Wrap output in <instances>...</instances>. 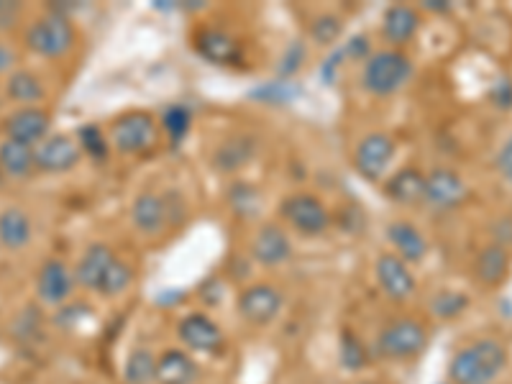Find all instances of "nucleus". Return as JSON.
Here are the masks:
<instances>
[{
    "label": "nucleus",
    "instance_id": "nucleus-1",
    "mask_svg": "<svg viewBox=\"0 0 512 384\" xmlns=\"http://www.w3.org/2000/svg\"><path fill=\"white\" fill-rule=\"evenodd\" d=\"M507 369V349L495 338H479L456 351L448 364L454 384H492Z\"/></svg>",
    "mask_w": 512,
    "mask_h": 384
},
{
    "label": "nucleus",
    "instance_id": "nucleus-2",
    "mask_svg": "<svg viewBox=\"0 0 512 384\" xmlns=\"http://www.w3.org/2000/svg\"><path fill=\"white\" fill-rule=\"evenodd\" d=\"M413 77V62L397 49H384V52L372 54L364 62V72H361V85L364 90L377 98H387L395 95L408 85Z\"/></svg>",
    "mask_w": 512,
    "mask_h": 384
},
{
    "label": "nucleus",
    "instance_id": "nucleus-3",
    "mask_svg": "<svg viewBox=\"0 0 512 384\" xmlns=\"http://www.w3.org/2000/svg\"><path fill=\"white\" fill-rule=\"evenodd\" d=\"M428 346V328L418 318L402 315L390 320L377 336L379 356L390 361H410L420 356Z\"/></svg>",
    "mask_w": 512,
    "mask_h": 384
},
{
    "label": "nucleus",
    "instance_id": "nucleus-4",
    "mask_svg": "<svg viewBox=\"0 0 512 384\" xmlns=\"http://www.w3.org/2000/svg\"><path fill=\"white\" fill-rule=\"evenodd\" d=\"M75 44V29L70 16L49 11L47 16L36 18L26 31V47L44 59H59L70 52Z\"/></svg>",
    "mask_w": 512,
    "mask_h": 384
},
{
    "label": "nucleus",
    "instance_id": "nucleus-5",
    "mask_svg": "<svg viewBox=\"0 0 512 384\" xmlns=\"http://www.w3.org/2000/svg\"><path fill=\"white\" fill-rule=\"evenodd\" d=\"M157 121L144 111H128L118 116L111 126V146L118 154L139 157L157 146Z\"/></svg>",
    "mask_w": 512,
    "mask_h": 384
},
{
    "label": "nucleus",
    "instance_id": "nucleus-6",
    "mask_svg": "<svg viewBox=\"0 0 512 384\" xmlns=\"http://www.w3.org/2000/svg\"><path fill=\"white\" fill-rule=\"evenodd\" d=\"M282 216L287 218L292 228H297V233L303 236H320L326 233L331 226V213L323 205V200H318L315 195L308 192H295L282 203Z\"/></svg>",
    "mask_w": 512,
    "mask_h": 384
},
{
    "label": "nucleus",
    "instance_id": "nucleus-7",
    "mask_svg": "<svg viewBox=\"0 0 512 384\" xmlns=\"http://www.w3.org/2000/svg\"><path fill=\"white\" fill-rule=\"evenodd\" d=\"M82 149L77 144V139L67 134H52L41 141L39 146H34V159L36 169L47 172V175H62V172H70L80 164Z\"/></svg>",
    "mask_w": 512,
    "mask_h": 384
},
{
    "label": "nucleus",
    "instance_id": "nucleus-8",
    "mask_svg": "<svg viewBox=\"0 0 512 384\" xmlns=\"http://www.w3.org/2000/svg\"><path fill=\"white\" fill-rule=\"evenodd\" d=\"M285 297L274 285L259 282V285L246 287L239 295V313L241 318L249 320L251 326H267L282 313Z\"/></svg>",
    "mask_w": 512,
    "mask_h": 384
},
{
    "label": "nucleus",
    "instance_id": "nucleus-9",
    "mask_svg": "<svg viewBox=\"0 0 512 384\" xmlns=\"http://www.w3.org/2000/svg\"><path fill=\"white\" fill-rule=\"evenodd\" d=\"M395 159V141L390 139L382 131H374L367 134L359 141L354 154L356 172L367 180H377L384 175V169L390 167V162Z\"/></svg>",
    "mask_w": 512,
    "mask_h": 384
},
{
    "label": "nucleus",
    "instance_id": "nucleus-10",
    "mask_svg": "<svg viewBox=\"0 0 512 384\" xmlns=\"http://www.w3.org/2000/svg\"><path fill=\"white\" fill-rule=\"evenodd\" d=\"M374 274L382 292L395 303H405L415 295V277L397 254H379L374 262Z\"/></svg>",
    "mask_w": 512,
    "mask_h": 384
},
{
    "label": "nucleus",
    "instance_id": "nucleus-11",
    "mask_svg": "<svg viewBox=\"0 0 512 384\" xmlns=\"http://www.w3.org/2000/svg\"><path fill=\"white\" fill-rule=\"evenodd\" d=\"M469 190L466 182L461 180L451 169H433L431 175H425V192L423 200L433 210H454L466 200Z\"/></svg>",
    "mask_w": 512,
    "mask_h": 384
},
{
    "label": "nucleus",
    "instance_id": "nucleus-12",
    "mask_svg": "<svg viewBox=\"0 0 512 384\" xmlns=\"http://www.w3.org/2000/svg\"><path fill=\"white\" fill-rule=\"evenodd\" d=\"M177 333H180V341L187 349L200 351V354H216L223 346L221 326L205 313L185 315L177 326Z\"/></svg>",
    "mask_w": 512,
    "mask_h": 384
},
{
    "label": "nucleus",
    "instance_id": "nucleus-13",
    "mask_svg": "<svg viewBox=\"0 0 512 384\" xmlns=\"http://www.w3.org/2000/svg\"><path fill=\"white\" fill-rule=\"evenodd\" d=\"M49 126H52V118L47 111H41L36 105L18 108L6 118V139L26 146H39L49 136Z\"/></svg>",
    "mask_w": 512,
    "mask_h": 384
},
{
    "label": "nucleus",
    "instance_id": "nucleus-14",
    "mask_svg": "<svg viewBox=\"0 0 512 384\" xmlns=\"http://www.w3.org/2000/svg\"><path fill=\"white\" fill-rule=\"evenodd\" d=\"M75 290V272L59 259H49L41 264L39 277H36V292L47 305H62L72 297Z\"/></svg>",
    "mask_w": 512,
    "mask_h": 384
},
{
    "label": "nucleus",
    "instance_id": "nucleus-15",
    "mask_svg": "<svg viewBox=\"0 0 512 384\" xmlns=\"http://www.w3.org/2000/svg\"><path fill=\"white\" fill-rule=\"evenodd\" d=\"M251 254L264 267H280L292 256V241L285 228L267 223V226L259 228V233L251 241Z\"/></svg>",
    "mask_w": 512,
    "mask_h": 384
},
{
    "label": "nucleus",
    "instance_id": "nucleus-16",
    "mask_svg": "<svg viewBox=\"0 0 512 384\" xmlns=\"http://www.w3.org/2000/svg\"><path fill=\"white\" fill-rule=\"evenodd\" d=\"M113 262H116V254H113L111 246H105V244L88 246L75 267V282H80L85 290L100 292L105 274H108V269H111Z\"/></svg>",
    "mask_w": 512,
    "mask_h": 384
},
{
    "label": "nucleus",
    "instance_id": "nucleus-17",
    "mask_svg": "<svg viewBox=\"0 0 512 384\" xmlns=\"http://www.w3.org/2000/svg\"><path fill=\"white\" fill-rule=\"evenodd\" d=\"M131 221L134 226L139 228L141 233H162L169 223V213H167V200L157 192H139L131 203Z\"/></svg>",
    "mask_w": 512,
    "mask_h": 384
},
{
    "label": "nucleus",
    "instance_id": "nucleus-18",
    "mask_svg": "<svg viewBox=\"0 0 512 384\" xmlns=\"http://www.w3.org/2000/svg\"><path fill=\"white\" fill-rule=\"evenodd\" d=\"M198 379V364L187 351L167 349L157 356L159 384H192Z\"/></svg>",
    "mask_w": 512,
    "mask_h": 384
},
{
    "label": "nucleus",
    "instance_id": "nucleus-19",
    "mask_svg": "<svg viewBox=\"0 0 512 384\" xmlns=\"http://www.w3.org/2000/svg\"><path fill=\"white\" fill-rule=\"evenodd\" d=\"M387 239L397 249V256L402 262H423L425 254H428L425 236L408 221H392L387 228Z\"/></svg>",
    "mask_w": 512,
    "mask_h": 384
},
{
    "label": "nucleus",
    "instance_id": "nucleus-20",
    "mask_svg": "<svg viewBox=\"0 0 512 384\" xmlns=\"http://www.w3.org/2000/svg\"><path fill=\"white\" fill-rule=\"evenodd\" d=\"M195 49L200 57H205L213 64H233L239 59V44L231 34L221 29H203L195 36Z\"/></svg>",
    "mask_w": 512,
    "mask_h": 384
},
{
    "label": "nucleus",
    "instance_id": "nucleus-21",
    "mask_svg": "<svg viewBox=\"0 0 512 384\" xmlns=\"http://www.w3.org/2000/svg\"><path fill=\"white\" fill-rule=\"evenodd\" d=\"M34 236L31 218L21 208L0 210V246L8 251H21Z\"/></svg>",
    "mask_w": 512,
    "mask_h": 384
},
{
    "label": "nucleus",
    "instance_id": "nucleus-22",
    "mask_svg": "<svg viewBox=\"0 0 512 384\" xmlns=\"http://www.w3.org/2000/svg\"><path fill=\"white\" fill-rule=\"evenodd\" d=\"M425 192V175L415 167H405L390 177L384 185V195L397 205H413L423 200Z\"/></svg>",
    "mask_w": 512,
    "mask_h": 384
},
{
    "label": "nucleus",
    "instance_id": "nucleus-23",
    "mask_svg": "<svg viewBox=\"0 0 512 384\" xmlns=\"http://www.w3.org/2000/svg\"><path fill=\"white\" fill-rule=\"evenodd\" d=\"M418 29L420 16L413 6H402V3H397V6L387 8V13H384L382 31L384 36H387V41H392V44H408V41L418 34Z\"/></svg>",
    "mask_w": 512,
    "mask_h": 384
},
{
    "label": "nucleus",
    "instance_id": "nucleus-24",
    "mask_svg": "<svg viewBox=\"0 0 512 384\" xmlns=\"http://www.w3.org/2000/svg\"><path fill=\"white\" fill-rule=\"evenodd\" d=\"M256 154V141L251 136H231L228 141H223L221 146L213 154V167L218 172H236L244 164H249Z\"/></svg>",
    "mask_w": 512,
    "mask_h": 384
},
{
    "label": "nucleus",
    "instance_id": "nucleus-25",
    "mask_svg": "<svg viewBox=\"0 0 512 384\" xmlns=\"http://www.w3.org/2000/svg\"><path fill=\"white\" fill-rule=\"evenodd\" d=\"M507 272H510V254H507L505 246L492 244L479 251L477 262H474V274L482 285H500V282H505Z\"/></svg>",
    "mask_w": 512,
    "mask_h": 384
},
{
    "label": "nucleus",
    "instance_id": "nucleus-26",
    "mask_svg": "<svg viewBox=\"0 0 512 384\" xmlns=\"http://www.w3.org/2000/svg\"><path fill=\"white\" fill-rule=\"evenodd\" d=\"M36 167L34 146L18 144V141L6 139L0 144V169L8 177H26Z\"/></svg>",
    "mask_w": 512,
    "mask_h": 384
},
{
    "label": "nucleus",
    "instance_id": "nucleus-27",
    "mask_svg": "<svg viewBox=\"0 0 512 384\" xmlns=\"http://www.w3.org/2000/svg\"><path fill=\"white\" fill-rule=\"evenodd\" d=\"M8 98L16 100V103H24V108L41 103L44 100V85H41L39 77L29 70H16L11 72L6 85Z\"/></svg>",
    "mask_w": 512,
    "mask_h": 384
},
{
    "label": "nucleus",
    "instance_id": "nucleus-28",
    "mask_svg": "<svg viewBox=\"0 0 512 384\" xmlns=\"http://www.w3.org/2000/svg\"><path fill=\"white\" fill-rule=\"evenodd\" d=\"M126 384H152L157 382V356L149 349H134L128 354L123 367Z\"/></svg>",
    "mask_w": 512,
    "mask_h": 384
},
{
    "label": "nucleus",
    "instance_id": "nucleus-29",
    "mask_svg": "<svg viewBox=\"0 0 512 384\" xmlns=\"http://www.w3.org/2000/svg\"><path fill=\"white\" fill-rule=\"evenodd\" d=\"M367 359L369 354L359 338L351 331L341 333V344H338V361H341V367L349 369V372H359V369L367 367Z\"/></svg>",
    "mask_w": 512,
    "mask_h": 384
},
{
    "label": "nucleus",
    "instance_id": "nucleus-30",
    "mask_svg": "<svg viewBox=\"0 0 512 384\" xmlns=\"http://www.w3.org/2000/svg\"><path fill=\"white\" fill-rule=\"evenodd\" d=\"M466 308H469V297L456 290H443L431 300V313L441 320L459 318Z\"/></svg>",
    "mask_w": 512,
    "mask_h": 384
},
{
    "label": "nucleus",
    "instance_id": "nucleus-31",
    "mask_svg": "<svg viewBox=\"0 0 512 384\" xmlns=\"http://www.w3.org/2000/svg\"><path fill=\"white\" fill-rule=\"evenodd\" d=\"M228 203H231L233 213H239V216H254L259 213V190L254 185H246V182H236V185L228 190Z\"/></svg>",
    "mask_w": 512,
    "mask_h": 384
},
{
    "label": "nucleus",
    "instance_id": "nucleus-32",
    "mask_svg": "<svg viewBox=\"0 0 512 384\" xmlns=\"http://www.w3.org/2000/svg\"><path fill=\"white\" fill-rule=\"evenodd\" d=\"M77 144H80L82 152H88L93 159H105L111 154V141L105 139L103 131L98 126H93V123H88V126H82L77 131Z\"/></svg>",
    "mask_w": 512,
    "mask_h": 384
},
{
    "label": "nucleus",
    "instance_id": "nucleus-33",
    "mask_svg": "<svg viewBox=\"0 0 512 384\" xmlns=\"http://www.w3.org/2000/svg\"><path fill=\"white\" fill-rule=\"evenodd\" d=\"M162 126L169 134V139L175 141V144H180L192 126V113L187 111L185 105H169L167 113H164L162 118Z\"/></svg>",
    "mask_w": 512,
    "mask_h": 384
},
{
    "label": "nucleus",
    "instance_id": "nucleus-34",
    "mask_svg": "<svg viewBox=\"0 0 512 384\" xmlns=\"http://www.w3.org/2000/svg\"><path fill=\"white\" fill-rule=\"evenodd\" d=\"M131 280H134V272H131V267H128L126 262H121V259L116 256V262L111 264V269H108V274H105L103 287H100V295H105V297L121 295V292L131 285Z\"/></svg>",
    "mask_w": 512,
    "mask_h": 384
},
{
    "label": "nucleus",
    "instance_id": "nucleus-35",
    "mask_svg": "<svg viewBox=\"0 0 512 384\" xmlns=\"http://www.w3.org/2000/svg\"><path fill=\"white\" fill-rule=\"evenodd\" d=\"M341 31H344V21L338 16H333V13H323V16H318L313 24H310V36H313V41L326 44V47L341 36Z\"/></svg>",
    "mask_w": 512,
    "mask_h": 384
},
{
    "label": "nucleus",
    "instance_id": "nucleus-36",
    "mask_svg": "<svg viewBox=\"0 0 512 384\" xmlns=\"http://www.w3.org/2000/svg\"><path fill=\"white\" fill-rule=\"evenodd\" d=\"M305 57H308V49H305L303 41H292L287 52L282 54V62H280V77H290L295 75L300 67H303Z\"/></svg>",
    "mask_w": 512,
    "mask_h": 384
},
{
    "label": "nucleus",
    "instance_id": "nucleus-37",
    "mask_svg": "<svg viewBox=\"0 0 512 384\" xmlns=\"http://www.w3.org/2000/svg\"><path fill=\"white\" fill-rule=\"evenodd\" d=\"M295 95L297 90L292 88L290 82H269L262 90H254L251 98H262L267 100V103H287V100H292Z\"/></svg>",
    "mask_w": 512,
    "mask_h": 384
},
{
    "label": "nucleus",
    "instance_id": "nucleus-38",
    "mask_svg": "<svg viewBox=\"0 0 512 384\" xmlns=\"http://www.w3.org/2000/svg\"><path fill=\"white\" fill-rule=\"evenodd\" d=\"M495 167L507 182H512V136L500 146V152L495 157Z\"/></svg>",
    "mask_w": 512,
    "mask_h": 384
},
{
    "label": "nucleus",
    "instance_id": "nucleus-39",
    "mask_svg": "<svg viewBox=\"0 0 512 384\" xmlns=\"http://www.w3.org/2000/svg\"><path fill=\"white\" fill-rule=\"evenodd\" d=\"M492 100H495L497 108H512V82L510 80H500L492 88Z\"/></svg>",
    "mask_w": 512,
    "mask_h": 384
},
{
    "label": "nucleus",
    "instance_id": "nucleus-40",
    "mask_svg": "<svg viewBox=\"0 0 512 384\" xmlns=\"http://www.w3.org/2000/svg\"><path fill=\"white\" fill-rule=\"evenodd\" d=\"M18 16H21V6H18V3L0 0V29H11V26L16 24Z\"/></svg>",
    "mask_w": 512,
    "mask_h": 384
},
{
    "label": "nucleus",
    "instance_id": "nucleus-41",
    "mask_svg": "<svg viewBox=\"0 0 512 384\" xmlns=\"http://www.w3.org/2000/svg\"><path fill=\"white\" fill-rule=\"evenodd\" d=\"M13 64H16V52L0 41V72H11Z\"/></svg>",
    "mask_w": 512,
    "mask_h": 384
},
{
    "label": "nucleus",
    "instance_id": "nucleus-42",
    "mask_svg": "<svg viewBox=\"0 0 512 384\" xmlns=\"http://www.w3.org/2000/svg\"><path fill=\"white\" fill-rule=\"evenodd\" d=\"M423 8L425 11H433V13H446V11H451V3H443V0H425Z\"/></svg>",
    "mask_w": 512,
    "mask_h": 384
},
{
    "label": "nucleus",
    "instance_id": "nucleus-43",
    "mask_svg": "<svg viewBox=\"0 0 512 384\" xmlns=\"http://www.w3.org/2000/svg\"><path fill=\"white\" fill-rule=\"evenodd\" d=\"M359 384H374V382H359Z\"/></svg>",
    "mask_w": 512,
    "mask_h": 384
}]
</instances>
